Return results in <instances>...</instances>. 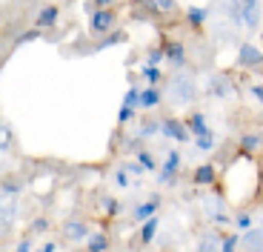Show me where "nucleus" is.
<instances>
[{
	"instance_id": "obj_1",
	"label": "nucleus",
	"mask_w": 263,
	"mask_h": 252,
	"mask_svg": "<svg viewBox=\"0 0 263 252\" xmlns=\"http://www.w3.org/2000/svg\"><path fill=\"white\" fill-rule=\"evenodd\" d=\"M169 100L175 106H189L197 100V80L192 75H175L169 80Z\"/></svg>"
},
{
	"instance_id": "obj_2",
	"label": "nucleus",
	"mask_w": 263,
	"mask_h": 252,
	"mask_svg": "<svg viewBox=\"0 0 263 252\" xmlns=\"http://www.w3.org/2000/svg\"><path fill=\"white\" fill-rule=\"evenodd\" d=\"M180 164H183L180 152H178V149H169V152H166V158H163V166H160L158 175H155V181H158L160 186H172L175 181H178Z\"/></svg>"
},
{
	"instance_id": "obj_3",
	"label": "nucleus",
	"mask_w": 263,
	"mask_h": 252,
	"mask_svg": "<svg viewBox=\"0 0 263 252\" xmlns=\"http://www.w3.org/2000/svg\"><path fill=\"white\" fill-rule=\"evenodd\" d=\"M115 20H118V14H115L112 9H95V12L89 14V34H95V38L106 34L115 26Z\"/></svg>"
},
{
	"instance_id": "obj_4",
	"label": "nucleus",
	"mask_w": 263,
	"mask_h": 252,
	"mask_svg": "<svg viewBox=\"0 0 263 252\" xmlns=\"http://www.w3.org/2000/svg\"><path fill=\"white\" fill-rule=\"evenodd\" d=\"M160 135L169 138V140H175V143H186V140L192 138L186 120H178V118H163L160 120Z\"/></svg>"
},
{
	"instance_id": "obj_5",
	"label": "nucleus",
	"mask_w": 263,
	"mask_h": 252,
	"mask_svg": "<svg viewBox=\"0 0 263 252\" xmlns=\"http://www.w3.org/2000/svg\"><path fill=\"white\" fill-rule=\"evenodd\" d=\"M237 66L260 69L263 66V52L255 46V43H240V49H237Z\"/></svg>"
},
{
	"instance_id": "obj_6",
	"label": "nucleus",
	"mask_w": 263,
	"mask_h": 252,
	"mask_svg": "<svg viewBox=\"0 0 263 252\" xmlns=\"http://www.w3.org/2000/svg\"><path fill=\"white\" fill-rule=\"evenodd\" d=\"M63 235L66 241H72V244H80V241H89V226L83 224L80 218H66L63 221Z\"/></svg>"
},
{
	"instance_id": "obj_7",
	"label": "nucleus",
	"mask_w": 263,
	"mask_h": 252,
	"mask_svg": "<svg viewBox=\"0 0 263 252\" xmlns=\"http://www.w3.org/2000/svg\"><path fill=\"white\" fill-rule=\"evenodd\" d=\"M240 249L243 252H263V224L240 232Z\"/></svg>"
},
{
	"instance_id": "obj_8",
	"label": "nucleus",
	"mask_w": 263,
	"mask_h": 252,
	"mask_svg": "<svg viewBox=\"0 0 263 252\" xmlns=\"http://www.w3.org/2000/svg\"><path fill=\"white\" fill-rule=\"evenodd\" d=\"M166 52V60H169L175 69H183L186 66V46L183 43H178V40H166V43H160Z\"/></svg>"
},
{
	"instance_id": "obj_9",
	"label": "nucleus",
	"mask_w": 263,
	"mask_h": 252,
	"mask_svg": "<svg viewBox=\"0 0 263 252\" xmlns=\"http://www.w3.org/2000/svg\"><path fill=\"white\" fill-rule=\"evenodd\" d=\"M158 209H160V198L155 195V198H149V201H140V204L132 209V218L138 221V224H146L149 218L158 215Z\"/></svg>"
},
{
	"instance_id": "obj_10",
	"label": "nucleus",
	"mask_w": 263,
	"mask_h": 252,
	"mask_svg": "<svg viewBox=\"0 0 263 252\" xmlns=\"http://www.w3.org/2000/svg\"><path fill=\"white\" fill-rule=\"evenodd\" d=\"M206 95H212V98H232L235 95V83L229 78H209Z\"/></svg>"
},
{
	"instance_id": "obj_11",
	"label": "nucleus",
	"mask_w": 263,
	"mask_h": 252,
	"mask_svg": "<svg viewBox=\"0 0 263 252\" xmlns=\"http://www.w3.org/2000/svg\"><path fill=\"white\" fill-rule=\"evenodd\" d=\"M186 126H189L192 138H203V135H212V126H209V118L203 112H192L186 118Z\"/></svg>"
},
{
	"instance_id": "obj_12",
	"label": "nucleus",
	"mask_w": 263,
	"mask_h": 252,
	"mask_svg": "<svg viewBox=\"0 0 263 252\" xmlns=\"http://www.w3.org/2000/svg\"><path fill=\"white\" fill-rule=\"evenodd\" d=\"M58 17H60V9L58 6H40L37 9V14H34V26L37 29H52L54 23H58Z\"/></svg>"
},
{
	"instance_id": "obj_13",
	"label": "nucleus",
	"mask_w": 263,
	"mask_h": 252,
	"mask_svg": "<svg viewBox=\"0 0 263 252\" xmlns=\"http://www.w3.org/2000/svg\"><path fill=\"white\" fill-rule=\"evenodd\" d=\"M220 244H223V235L209 229V232H203L197 238V252H220Z\"/></svg>"
},
{
	"instance_id": "obj_14",
	"label": "nucleus",
	"mask_w": 263,
	"mask_h": 252,
	"mask_svg": "<svg viewBox=\"0 0 263 252\" xmlns=\"http://www.w3.org/2000/svg\"><path fill=\"white\" fill-rule=\"evenodd\" d=\"M163 103V92L158 86H146L140 92V109H158Z\"/></svg>"
},
{
	"instance_id": "obj_15",
	"label": "nucleus",
	"mask_w": 263,
	"mask_h": 252,
	"mask_svg": "<svg viewBox=\"0 0 263 252\" xmlns=\"http://www.w3.org/2000/svg\"><path fill=\"white\" fill-rule=\"evenodd\" d=\"M209 9H203V6H189L186 9V23H189L192 29H200L203 23H209Z\"/></svg>"
},
{
	"instance_id": "obj_16",
	"label": "nucleus",
	"mask_w": 263,
	"mask_h": 252,
	"mask_svg": "<svg viewBox=\"0 0 263 252\" xmlns=\"http://www.w3.org/2000/svg\"><path fill=\"white\" fill-rule=\"evenodd\" d=\"M215 178H217V172H215V166H212V164H200L195 169V175H192V181H195L197 186H212V184H215Z\"/></svg>"
},
{
	"instance_id": "obj_17",
	"label": "nucleus",
	"mask_w": 263,
	"mask_h": 252,
	"mask_svg": "<svg viewBox=\"0 0 263 252\" xmlns=\"http://www.w3.org/2000/svg\"><path fill=\"white\" fill-rule=\"evenodd\" d=\"M160 229V215H155V218H149L146 224H140V244L149 246L152 241H155V235H158Z\"/></svg>"
},
{
	"instance_id": "obj_18",
	"label": "nucleus",
	"mask_w": 263,
	"mask_h": 252,
	"mask_svg": "<svg viewBox=\"0 0 263 252\" xmlns=\"http://www.w3.org/2000/svg\"><path fill=\"white\" fill-rule=\"evenodd\" d=\"M243 26L255 32L260 26V3H252V6H243Z\"/></svg>"
},
{
	"instance_id": "obj_19",
	"label": "nucleus",
	"mask_w": 263,
	"mask_h": 252,
	"mask_svg": "<svg viewBox=\"0 0 263 252\" xmlns=\"http://www.w3.org/2000/svg\"><path fill=\"white\" fill-rule=\"evenodd\" d=\"M135 158H138V164L143 166L146 172H158V160H155V155L149 149H135Z\"/></svg>"
},
{
	"instance_id": "obj_20",
	"label": "nucleus",
	"mask_w": 263,
	"mask_h": 252,
	"mask_svg": "<svg viewBox=\"0 0 263 252\" xmlns=\"http://www.w3.org/2000/svg\"><path fill=\"white\" fill-rule=\"evenodd\" d=\"M106 249H109V238H106L103 232L89 235V241H86V252H106Z\"/></svg>"
},
{
	"instance_id": "obj_21",
	"label": "nucleus",
	"mask_w": 263,
	"mask_h": 252,
	"mask_svg": "<svg viewBox=\"0 0 263 252\" xmlns=\"http://www.w3.org/2000/svg\"><path fill=\"white\" fill-rule=\"evenodd\" d=\"M226 14H229V20L232 23H243V3L240 0H226Z\"/></svg>"
},
{
	"instance_id": "obj_22",
	"label": "nucleus",
	"mask_w": 263,
	"mask_h": 252,
	"mask_svg": "<svg viewBox=\"0 0 263 252\" xmlns=\"http://www.w3.org/2000/svg\"><path fill=\"white\" fill-rule=\"evenodd\" d=\"M140 92H143V89H140L138 83H132V86L126 89V95H123V106H129V109H140Z\"/></svg>"
},
{
	"instance_id": "obj_23",
	"label": "nucleus",
	"mask_w": 263,
	"mask_h": 252,
	"mask_svg": "<svg viewBox=\"0 0 263 252\" xmlns=\"http://www.w3.org/2000/svg\"><path fill=\"white\" fill-rule=\"evenodd\" d=\"M260 146H263V138H260V135H255V132H249V135L240 138V149H243V152H257Z\"/></svg>"
},
{
	"instance_id": "obj_24",
	"label": "nucleus",
	"mask_w": 263,
	"mask_h": 252,
	"mask_svg": "<svg viewBox=\"0 0 263 252\" xmlns=\"http://www.w3.org/2000/svg\"><path fill=\"white\" fill-rule=\"evenodd\" d=\"M140 75H143V80H149V86H158L160 80H163V72H160L158 66H140Z\"/></svg>"
},
{
	"instance_id": "obj_25",
	"label": "nucleus",
	"mask_w": 263,
	"mask_h": 252,
	"mask_svg": "<svg viewBox=\"0 0 263 252\" xmlns=\"http://www.w3.org/2000/svg\"><path fill=\"white\" fill-rule=\"evenodd\" d=\"M14 215H17V201H6L3 204V229L9 232V226L14 224Z\"/></svg>"
},
{
	"instance_id": "obj_26",
	"label": "nucleus",
	"mask_w": 263,
	"mask_h": 252,
	"mask_svg": "<svg viewBox=\"0 0 263 252\" xmlns=\"http://www.w3.org/2000/svg\"><path fill=\"white\" fill-rule=\"evenodd\" d=\"M252 226H257L255 224V215H252V212L235 215V229H237V232H246V229H252Z\"/></svg>"
},
{
	"instance_id": "obj_27",
	"label": "nucleus",
	"mask_w": 263,
	"mask_h": 252,
	"mask_svg": "<svg viewBox=\"0 0 263 252\" xmlns=\"http://www.w3.org/2000/svg\"><path fill=\"white\" fill-rule=\"evenodd\" d=\"M20 192H23V184H17V181H3V198L6 201H17Z\"/></svg>"
},
{
	"instance_id": "obj_28",
	"label": "nucleus",
	"mask_w": 263,
	"mask_h": 252,
	"mask_svg": "<svg viewBox=\"0 0 263 252\" xmlns=\"http://www.w3.org/2000/svg\"><path fill=\"white\" fill-rule=\"evenodd\" d=\"M237 249H240V232H229V235H223L220 252H237Z\"/></svg>"
},
{
	"instance_id": "obj_29",
	"label": "nucleus",
	"mask_w": 263,
	"mask_h": 252,
	"mask_svg": "<svg viewBox=\"0 0 263 252\" xmlns=\"http://www.w3.org/2000/svg\"><path fill=\"white\" fill-rule=\"evenodd\" d=\"M152 135H160V120H149V123H140L138 138H140V140H146V138H152Z\"/></svg>"
},
{
	"instance_id": "obj_30",
	"label": "nucleus",
	"mask_w": 263,
	"mask_h": 252,
	"mask_svg": "<svg viewBox=\"0 0 263 252\" xmlns=\"http://www.w3.org/2000/svg\"><path fill=\"white\" fill-rule=\"evenodd\" d=\"M195 149L197 152H212V149H215V132L212 135H203V138H195Z\"/></svg>"
},
{
	"instance_id": "obj_31",
	"label": "nucleus",
	"mask_w": 263,
	"mask_h": 252,
	"mask_svg": "<svg viewBox=\"0 0 263 252\" xmlns=\"http://www.w3.org/2000/svg\"><path fill=\"white\" fill-rule=\"evenodd\" d=\"M115 43H126V32H112L109 38H103L98 43V49L103 52V49H109V46H115Z\"/></svg>"
},
{
	"instance_id": "obj_32",
	"label": "nucleus",
	"mask_w": 263,
	"mask_h": 252,
	"mask_svg": "<svg viewBox=\"0 0 263 252\" xmlns=\"http://www.w3.org/2000/svg\"><path fill=\"white\" fill-rule=\"evenodd\" d=\"M166 60V52H163V46H158V49H152L149 55H146V66H160Z\"/></svg>"
},
{
	"instance_id": "obj_33",
	"label": "nucleus",
	"mask_w": 263,
	"mask_h": 252,
	"mask_svg": "<svg viewBox=\"0 0 263 252\" xmlns=\"http://www.w3.org/2000/svg\"><path fill=\"white\" fill-rule=\"evenodd\" d=\"M12 140H14V135H12V126H9V123H3V143H0V149H3V155H9V152H12Z\"/></svg>"
},
{
	"instance_id": "obj_34",
	"label": "nucleus",
	"mask_w": 263,
	"mask_h": 252,
	"mask_svg": "<svg viewBox=\"0 0 263 252\" xmlns=\"http://www.w3.org/2000/svg\"><path fill=\"white\" fill-rule=\"evenodd\" d=\"M112 181L120 186V189H126V186H129V172H126V166H118V169H115Z\"/></svg>"
},
{
	"instance_id": "obj_35",
	"label": "nucleus",
	"mask_w": 263,
	"mask_h": 252,
	"mask_svg": "<svg viewBox=\"0 0 263 252\" xmlns=\"http://www.w3.org/2000/svg\"><path fill=\"white\" fill-rule=\"evenodd\" d=\"M37 38H40V32H37V29H32V32H23L17 40H14V49H17V46H23V43H32V40H37Z\"/></svg>"
},
{
	"instance_id": "obj_36",
	"label": "nucleus",
	"mask_w": 263,
	"mask_h": 252,
	"mask_svg": "<svg viewBox=\"0 0 263 252\" xmlns=\"http://www.w3.org/2000/svg\"><path fill=\"white\" fill-rule=\"evenodd\" d=\"M132 118H135V109H129V106H120V112H118V123H129Z\"/></svg>"
},
{
	"instance_id": "obj_37",
	"label": "nucleus",
	"mask_w": 263,
	"mask_h": 252,
	"mask_svg": "<svg viewBox=\"0 0 263 252\" xmlns=\"http://www.w3.org/2000/svg\"><path fill=\"white\" fill-rule=\"evenodd\" d=\"M126 172H129V175H135V178H143V175H146V169L138 164V160H135V164H126Z\"/></svg>"
},
{
	"instance_id": "obj_38",
	"label": "nucleus",
	"mask_w": 263,
	"mask_h": 252,
	"mask_svg": "<svg viewBox=\"0 0 263 252\" xmlns=\"http://www.w3.org/2000/svg\"><path fill=\"white\" fill-rule=\"evenodd\" d=\"M14 252H34V244L29 238H20L17 246H14Z\"/></svg>"
},
{
	"instance_id": "obj_39",
	"label": "nucleus",
	"mask_w": 263,
	"mask_h": 252,
	"mask_svg": "<svg viewBox=\"0 0 263 252\" xmlns=\"http://www.w3.org/2000/svg\"><path fill=\"white\" fill-rule=\"evenodd\" d=\"M49 229V218H37L32 221V232H46Z\"/></svg>"
},
{
	"instance_id": "obj_40",
	"label": "nucleus",
	"mask_w": 263,
	"mask_h": 252,
	"mask_svg": "<svg viewBox=\"0 0 263 252\" xmlns=\"http://www.w3.org/2000/svg\"><path fill=\"white\" fill-rule=\"evenodd\" d=\"M249 92H252V98H255L257 103L263 106V83H252V89H249Z\"/></svg>"
},
{
	"instance_id": "obj_41",
	"label": "nucleus",
	"mask_w": 263,
	"mask_h": 252,
	"mask_svg": "<svg viewBox=\"0 0 263 252\" xmlns=\"http://www.w3.org/2000/svg\"><path fill=\"white\" fill-rule=\"evenodd\" d=\"M103 206H106V212H109V215L120 212V204H118L115 198H106V201H103Z\"/></svg>"
},
{
	"instance_id": "obj_42",
	"label": "nucleus",
	"mask_w": 263,
	"mask_h": 252,
	"mask_svg": "<svg viewBox=\"0 0 263 252\" xmlns=\"http://www.w3.org/2000/svg\"><path fill=\"white\" fill-rule=\"evenodd\" d=\"M155 6L160 12H175V0H155Z\"/></svg>"
},
{
	"instance_id": "obj_43",
	"label": "nucleus",
	"mask_w": 263,
	"mask_h": 252,
	"mask_svg": "<svg viewBox=\"0 0 263 252\" xmlns=\"http://www.w3.org/2000/svg\"><path fill=\"white\" fill-rule=\"evenodd\" d=\"M40 252H58V241H46V244L40 246Z\"/></svg>"
},
{
	"instance_id": "obj_44",
	"label": "nucleus",
	"mask_w": 263,
	"mask_h": 252,
	"mask_svg": "<svg viewBox=\"0 0 263 252\" xmlns=\"http://www.w3.org/2000/svg\"><path fill=\"white\" fill-rule=\"evenodd\" d=\"M92 3H95V9H109L115 0H92Z\"/></svg>"
},
{
	"instance_id": "obj_45",
	"label": "nucleus",
	"mask_w": 263,
	"mask_h": 252,
	"mask_svg": "<svg viewBox=\"0 0 263 252\" xmlns=\"http://www.w3.org/2000/svg\"><path fill=\"white\" fill-rule=\"evenodd\" d=\"M240 3H243V6H252V3H260V0H240Z\"/></svg>"
}]
</instances>
